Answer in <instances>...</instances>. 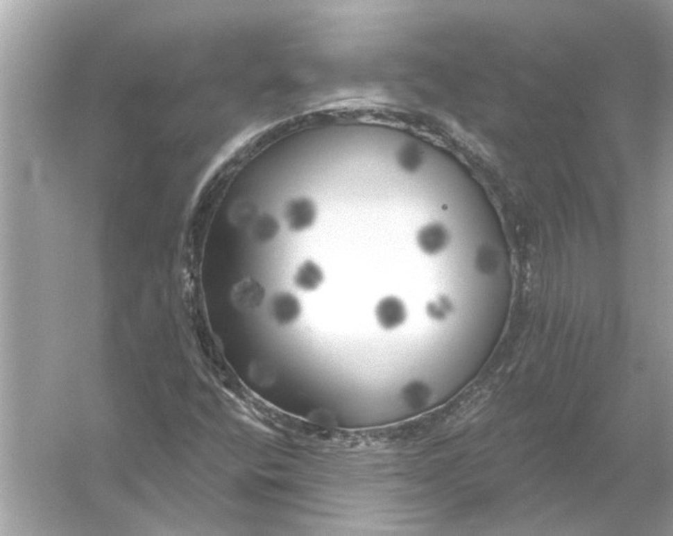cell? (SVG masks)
<instances>
[{"label": "cell", "mask_w": 673, "mask_h": 536, "mask_svg": "<svg viewBox=\"0 0 673 536\" xmlns=\"http://www.w3.org/2000/svg\"><path fill=\"white\" fill-rule=\"evenodd\" d=\"M375 316L382 329L393 330L401 327L407 320V308L398 297H385L376 306Z\"/></svg>", "instance_id": "1"}, {"label": "cell", "mask_w": 673, "mask_h": 536, "mask_svg": "<svg viewBox=\"0 0 673 536\" xmlns=\"http://www.w3.org/2000/svg\"><path fill=\"white\" fill-rule=\"evenodd\" d=\"M323 281V270L312 260L305 261L294 275V284L306 292L316 291L322 286Z\"/></svg>", "instance_id": "5"}, {"label": "cell", "mask_w": 673, "mask_h": 536, "mask_svg": "<svg viewBox=\"0 0 673 536\" xmlns=\"http://www.w3.org/2000/svg\"><path fill=\"white\" fill-rule=\"evenodd\" d=\"M452 311V304L445 297H440L436 302H429L426 306V312L434 320H445Z\"/></svg>", "instance_id": "7"}, {"label": "cell", "mask_w": 673, "mask_h": 536, "mask_svg": "<svg viewBox=\"0 0 673 536\" xmlns=\"http://www.w3.org/2000/svg\"><path fill=\"white\" fill-rule=\"evenodd\" d=\"M401 160L402 166L405 167L406 169H409V171H414L419 165L420 157L415 151H410V153H404L402 155Z\"/></svg>", "instance_id": "9"}, {"label": "cell", "mask_w": 673, "mask_h": 536, "mask_svg": "<svg viewBox=\"0 0 673 536\" xmlns=\"http://www.w3.org/2000/svg\"><path fill=\"white\" fill-rule=\"evenodd\" d=\"M316 209L314 203L307 198H298L289 203L286 218L289 227L293 231L309 228L314 223Z\"/></svg>", "instance_id": "3"}, {"label": "cell", "mask_w": 673, "mask_h": 536, "mask_svg": "<svg viewBox=\"0 0 673 536\" xmlns=\"http://www.w3.org/2000/svg\"><path fill=\"white\" fill-rule=\"evenodd\" d=\"M450 235L448 229L439 223L426 225L418 232L417 243L422 252L436 256L447 248Z\"/></svg>", "instance_id": "2"}, {"label": "cell", "mask_w": 673, "mask_h": 536, "mask_svg": "<svg viewBox=\"0 0 673 536\" xmlns=\"http://www.w3.org/2000/svg\"><path fill=\"white\" fill-rule=\"evenodd\" d=\"M302 312L300 300L290 293H280L272 300V315L282 326L292 324L300 318Z\"/></svg>", "instance_id": "4"}, {"label": "cell", "mask_w": 673, "mask_h": 536, "mask_svg": "<svg viewBox=\"0 0 673 536\" xmlns=\"http://www.w3.org/2000/svg\"><path fill=\"white\" fill-rule=\"evenodd\" d=\"M278 231V224L272 218H266L259 228V238L262 241H268L274 236Z\"/></svg>", "instance_id": "8"}, {"label": "cell", "mask_w": 673, "mask_h": 536, "mask_svg": "<svg viewBox=\"0 0 673 536\" xmlns=\"http://www.w3.org/2000/svg\"><path fill=\"white\" fill-rule=\"evenodd\" d=\"M404 397L410 406H422L429 397V390L422 382H411L404 388Z\"/></svg>", "instance_id": "6"}, {"label": "cell", "mask_w": 673, "mask_h": 536, "mask_svg": "<svg viewBox=\"0 0 673 536\" xmlns=\"http://www.w3.org/2000/svg\"><path fill=\"white\" fill-rule=\"evenodd\" d=\"M479 262L481 263V267L484 270H493L495 265L497 264V260H495L491 254H488V252L483 254V257H482L481 260H479Z\"/></svg>", "instance_id": "10"}]
</instances>
